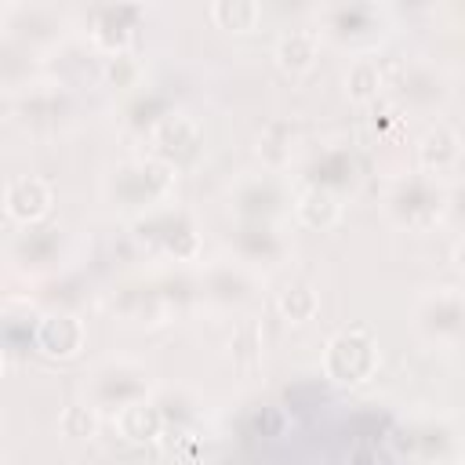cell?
I'll use <instances>...</instances> for the list:
<instances>
[{"label":"cell","instance_id":"4","mask_svg":"<svg viewBox=\"0 0 465 465\" xmlns=\"http://www.w3.org/2000/svg\"><path fill=\"white\" fill-rule=\"evenodd\" d=\"M153 145H156V153L167 156V163H174L178 156L196 153V145H200V124L189 113H167V116H160L153 124Z\"/></svg>","mask_w":465,"mask_h":465},{"label":"cell","instance_id":"8","mask_svg":"<svg viewBox=\"0 0 465 465\" xmlns=\"http://www.w3.org/2000/svg\"><path fill=\"white\" fill-rule=\"evenodd\" d=\"M116 432L127 443H149L163 432V411L149 400H134L116 411Z\"/></svg>","mask_w":465,"mask_h":465},{"label":"cell","instance_id":"3","mask_svg":"<svg viewBox=\"0 0 465 465\" xmlns=\"http://www.w3.org/2000/svg\"><path fill=\"white\" fill-rule=\"evenodd\" d=\"M51 203H54L51 185H47L44 178H33V174L15 178V182H7V189H4V207H7V214H11L15 222H25V225L47 218V214H51Z\"/></svg>","mask_w":465,"mask_h":465},{"label":"cell","instance_id":"11","mask_svg":"<svg viewBox=\"0 0 465 465\" xmlns=\"http://www.w3.org/2000/svg\"><path fill=\"white\" fill-rule=\"evenodd\" d=\"M276 305H280V316H283L287 323H309V320L320 312V294H316V287H309V283H291V287L280 291Z\"/></svg>","mask_w":465,"mask_h":465},{"label":"cell","instance_id":"9","mask_svg":"<svg viewBox=\"0 0 465 465\" xmlns=\"http://www.w3.org/2000/svg\"><path fill=\"white\" fill-rule=\"evenodd\" d=\"M102 22L91 29V40H94V47L102 51V54H109V58H116V54H127V47H131V25H124L120 18H127L131 15V7H102V11H94Z\"/></svg>","mask_w":465,"mask_h":465},{"label":"cell","instance_id":"7","mask_svg":"<svg viewBox=\"0 0 465 465\" xmlns=\"http://www.w3.org/2000/svg\"><path fill=\"white\" fill-rule=\"evenodd\" d=\"M458 156H461V138H458V131L447 127V124H436V127H429V131L418 138V163H421L425 171L443 174V171H450V167L458 163Z\"/></svg>","mask_w":465,"mask_h":465},{"label":"cell","instance_id":"2","mask_svg":"<svg viewBox=\"0 0 465 465\" xmlns=\"http://www.w3.org/2000/svg\"><path fill=\"white\" fill-rule=\"evenodd\" d=\"M33 345L47 360H76L87 345V327L73 312H47L36 320Z\"/></svg>","mask_w":465,"mask_h":465},{"label":"cell","instance_id":"1","mask_svg":"<svg viewBox=\"0 0 465 465\" xmlns=\"http://www.w3.org/2000/svg\"><path fill=\"white\" fill-rule=\"evenodd\" d=\"M378 371V341L374 334L356 323V327H345L338 331L331 341H327V352H323V374L338 385H363L371 381Z\"/></svg>","mask_w":465,"mask_h":465},{"label":"cell","instance_id":"15","mask_svg":"<svg viewBox=\"0 0 465 465\" xmlns=\"http://www.w3.org/2000/svg\"><path fill=\"white\" fill-rule=\"evenodd\" d=\"M450 262H454V269L465 276V236L454 243V251H450Z\"/></svg>","mask_w":465,"mask_h":465},{"label":"cell","instance_id":"10","mask_svg":"<svg viewBox=\"0 0 465 465\" xmlns=\"http://www.w3.org/2000/svg\"><path fill=\"white\" fill-rule=\"evenodd\" d=\"M262 18V7L254 0H218L211 4V22L229 33H251Z\"/></svg>","mask_w":465,"mask_h":465},{"label":"cell","instance_id":"13","mask_svg":"<svg viewBox=\"0 0 465 465\" xmlns=\"http://www.w3.org/2000/svg\"><path fill=\"white\" fill-rule=\"evenodd\" d=\"M378 91H381V69H378V62L356 58V62L349 65V76H345V94H349V102L367 105V102L378 98Z\"/></svg>","mask_w":465,"mask_h":465},{"label":"cell","instance_id":"5","mask_svg":"<svg viewBox=\"0 0 465 465\" xmlns=\"http://www.w3.org/2000/svg\"><path fill=\"white\" fill-rule=\"evenodd\" d=\"M294 218L302 229H312V232H327L341 222V203L338 196L327 189V185H309L294 196Z\"/></svg>","mask_w":465,"mask_h":465},{"label":"cell","instance_id":"6","mask_svg":"<svg viewBox=\"0 0 465 465\" xmlns=\"http://www.w3.org/2000/svg\"><path fill=\"white\" fill-rule=\"evenodd\" d=\"M316 54H320V33L316 29H287L272 47L276 65L287 76H305L316 65Z\"/></svg>","mask_w":465,"mask_h":465},{"label":"cell","instance_id":"12","mask_svg":"<svg viewBox=\"0 0 465 465\" xmlns=\"http://www.w3.org/2000/svg\"><path fill=\"white\" fill-rule=\"evenodd\" d=\"M421 320L429 331H461L465 327V302L458 294H447V291H436V298H429V305L421 309Z\"/></svg>","mask_w":465,"mask_h":465},{"label":"cell","instance_id":"14","mask_svg":"<svg viewBox=\"0 0 465 465\" xmlns=\"http://www.w3.org/2000/svg\"><path fill=\"white\" fill-rule=\"evenodd\" d=\"M58 425H62V432H65L69 440H91V436L98 432V414H94V407L69 403V407L62 411Z\"/></svg>","mask_w":465,"mask_h":465}]
</instances>
